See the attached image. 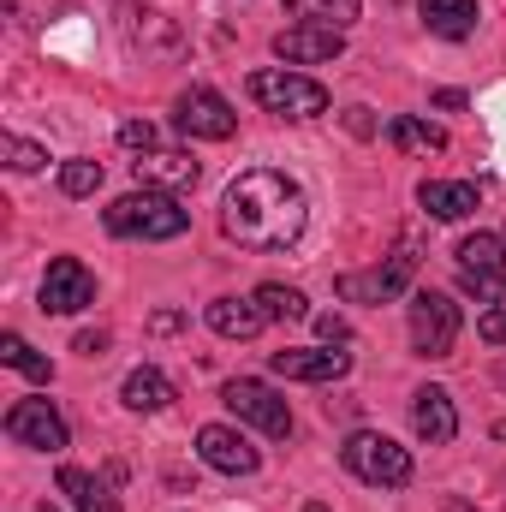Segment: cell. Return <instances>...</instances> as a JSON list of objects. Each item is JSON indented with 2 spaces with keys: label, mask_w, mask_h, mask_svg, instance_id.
<instances>
[{
  "label": "cell",
  "mask_w": 506,
  "mask_h": 512,
  "mask_svg": "<svg viewBox=\"0 0 506 512\" xmlns=\"http://www.w3.org/2000/svg\"><path fill=\"white\" fill-rule=\"evenodd\" d=\"M304 221H310V197L292 173H274V167H251L227 185L221 197V233L245 251H286L304 239Z\"/></svg>",
  "instance_id": "1"
},
{
  "label": "cell",
  "mask_w": 506,
  "mask_h": 512,
  "mask_svg": "<svg viewBox=\"0 0 506 512\" xmlns=\"http://www.w3.org/2000/svg\"><path fill=\"white\" fill-rule=\"evenodd\" d=\"M102 221H108L114 239H149V245H167V239H179L191 227V215L167 191H131V197L102 209Z\"/></svg>",
  "instance_id": "2"
},
{
  "label": "cell",
  "mask_w": 506,
  "mask_h": 512,
  "mask_svg": "<svg viewBox=\"0 0 506 512\" xmlns=\"http://www.w3.org/2000/svg\"><path fill=\"white\" fill-rule=\"evenodd\" d=\"M251 102L268 108V114H286V120H316V114H328V90H322L316 78L292 72V66H262V72H251Z\"/></svg>",
  "instance_id": "3"
},
{
  "label": "cell",
  "mask_w": 506,
  "mask_h": 512,
  "mask_svg": "<svg viewBox=\"0 0 506 512\" xmlns=\"http://www.w3.org/2000/svg\"><path fill=\"white\" fill-rule=\"evenodd\" d=\"M340 459L352 477L376 483V489H405L411 483V453L393 441V435H376V429H352L340 441Z\"/></svg>",
  "instance_id": "4"
},
{
  "label": "cell",
  "mask_w": 506,
  "mask_h": 512,
  "mask_svg": "<svg viewBox=\"0 0 506 512\" xmlns=\"http://www.w3.org/2000/svg\"><path fill=\"white\" fill-rule=\"evenodd\" d=\"M459 286L483 304H506V239L501 233H471L459 245Z\"/></svg>",
  "instance_id": "5"
},
{
  "label": "cell",
  "mask_w": 506,
  "mask_h": 512,
  "mask_svg": "<svg viewBox=\"0 0 506 512\" xmlns=\"http://www.w3.org/2000/svg\"><path fill=\"white\" fill-rule=\"evenodd\" d=\"M221 399H227V411H233V417L256 423L262 435H274V441H286V435H292V405H286L268 382H256V376H233V382L221 387Z\"/></svg>",
  "instance_id": "6"
},
{
  "label": "cell",
  "mask_w": 506,
  "mask_h": 512,
  "mask_svg": "<svg viewBox=\"0 0 506 512\" xmlns=\"http://www.w3.org/2000/svg\"><path fill=\"white\" fill-rule=\"evenodd\" d=\"M459 340V304L447 292H417L411 298V346L417 358H447Z\"/></svg>",
  "instance_id": "7"
},
{
  "label": "cell",
  "mask_w": 506,
  "mask_h": 512,
  "mask_svg": "<svg viewBox=\"0 0 506 512\" xmlns=\"http://www.w3.org/2000/svg\"><path fill=\"white\" fill-rule=\"evenodd\" d=\"M411 280H417V256L393 251L387 262H376V268L340 274V298H346V304H387V298H399Z\"/></svg>",
  "instance_id": "8"
},
{
  "label": "cell",
  "mask_w": 506,
  "mask_h": 512,
  "mask_svg": "<svg viewBox=\"0 0 506 512\" xmlns=\"http://www.w3.org/2000/svg\"><path fill=\"white\" fill-rule=\"evenodd\" d=\"M90 304H96V274L78 256H54L48 274H42V310L48 316H78Z\"/></svg>",
  "instance_id": "9"
},
{
  "label": "cell",
  "mask_w": 506,
  "mask_h": 512,
  "mask_svg": "<svg viewBox=\"0 0 506 512\" xmlns=\"http://www.w3.org/2000/svg\"><path fill=\"white\" fill-rule=\"evenodd\" d=\"M6 435H12L18 447H42V453H66V447H72V429H66V417H60L48 399H18V405L6 411Z\"/></svg>",
  "instance_id": "10"
},
{
  "label": "cell",
  "mask_w": 506,
  "mask_h": 512,
  "mask_svg": "<svg viewBox=\"0 0 506 512\" xmlns=\"http://www.w3.org/2000/svg\"><path fill=\"white\" fill-rule=\"evenodd\" d=\"M173 120H179L185 137H209V143H227V137L239 131V114L227 108V96H221V90H203V84L179 96V114H173Z\"/></svg>",
  "instance_id": "11"
},
{
  "label": "cell",
  "mask_w": 506,
  "mask_h": 512,
  "mask_svg": "<svg viewBox=\"0 0 506 512\" xmlns=\"http://www.w3.org/2000/svg\"><path fill=\"white\" fill-rule=\"evenodd\" d=\"M131 173H137V185L143 191H191L197 179H203V167H197V155L191 149H143L137 161H131Z\"/></svg>",
  "instance_id": "12"
},
{
  "label": "cell",
  "mask_w": 506,
  "mask_h": 512,
  "mask_svg": "<svg viewBox=\"0 0 506 512\" xmlns=\"http://www.w3.org/2000/svg\"><path fill=\"white\" fill-rule=\"evenodd\" d=\"M268 370L286 376V382H340L352 370V352H334V346H286V352L268 358Z\"/></svg>",
  "instance_id": "13"
},
{
  "label": "cell",
  "mask_w": 506,
  "mask_h": 512,
  "mask_svg": "<svg viewBox=\"0 0 506 512\" xmlns=\"http://www.w3.org/2000/svg\"><path fill=\"white\" fill-rule=\"evenodd\" d=\"M197 453H203L209 471H227V477H251L256 465H262V453H256L239 429H227V423H203L197 429Z\"/></svg>",
  "instance_id": "14"
},
{
  "label": "cell",
  "mask_w": 506,
  "mask_h": 512,
  "mask_svg": "<svg viewBox=\"0 0 506 512\" xmlns=\"http://www.w3.org/2000/svg\"><path fill=\"white\" fill-rule=\"evenodd\" d=\"M340 48H346V30L334 24H292L274 36V54L286 66H322V60H340Z\"/></svg>",
  "instance_id": "15"
},
{
  "label": "cell",
  "mask_w": 506,
  "mask_h": 512,
  "mask_svg": "<svg viewBox=\"0 0 506 512\" xmlns=\"http://www.w3.org/2000/svg\"><path fill=\"white\" fill-rule=\"evenodd\" d=\"M411 429H417L429 447H447V441L459 435L453 393H447V387H417V393H411Z\"/></svg>",
  "instance_id": "16"
},
{
  "label": "cell",
  "mask_w": 506,
  "mask_h": 512,
  "mask_svg": "<svg viewBox=\"0 0 506 512\" xmlns=\"http://www.w3.org/2000/svg\"><path fill=\"white\" fill-rule=\"evenodd\" d=\"M417 203H423L435 221H465V215L483 209V191H477L471 179H423V185H417Z\"/></svg>",
  "instance_id": "17"
},
{
  "label": "cell",
  "mask_w": 506,
  "mask_h": 512,
  "mask_svg": "<svg viewBox=\"0 0 506 512\" xmlns=\"http://www.w3.org/2000/svg\"><path fill=\"white\" fill-rule=\"evenodd\" d=\"M203 316H209V328H215L221 340H256L262 322H268V316L256 310V298H215Z\"/></svg>",
  "instance_id": "18"
},
{
  "label": "cell",
  "mask_w": 506,
  "mask_h": 512,
  "mask_svg": "<svg viewBox=\"0 0 506 512\" xmlns=\"http://www.w3.org/2000/svg\"><path fill=\"white\" fill-rule=\"evenodd\" d=\"M417 12H423V24H429L435 36H447V42H465V36L477 30V0H417Z\"/></svg>",
  "instance_id": "19"
},
{
  "label": "cell",
  "mask_w": 506,
  "mask_h": 512,
  "mask_svg": "<svg viewBox=\"0 0 506 512\" xmlns=\"http://www.w3.org/2000/svg\"><path fill=\"white\" fill-rule=\"evenodd\" d=\"M60 495H72L78 512H126L114 495H108L102 477H90V471H78V465H60Z\"/></svg>",
  "instance_id": "20"
},
{
  "label": "cell",
  "mask_w": 506,
  "mask_h": 512,
  "mask_svg": "<svg viewBox=\"0 0 506 512\" xmlns=\"http://www.w3.org/2000/svg\"><path fill=\"white\" fill-rule=\"evenodd\" d=\"M387 143H393V149H405V155H429V149H447V131L435 126V120L399 114V120H387Z\"/></svg>",
  "instance_id": "21"
},
{
  "label": "cell",
  "mask_w": 506,
  "mask_h": 512,
  "mask_svg": "<svg viewBox=\"0 0 506 512\" xmlns=\"http://www.w3.org/2000/svg\"><path fill=\"white\" fill-rule=\"evenodd\" d=\"M358 0H286V18L298 24H334V30H352L358 24Z\"/></svg>",
  "instance_id": "22"
},
{
  "label": "cell",
  "mask_w": 506,
  "mask_h": 512,
  "mask_svg": "<svg viewBox=\"0 0 506 512\" xmlns=\"http://www.w3.org/2000/svg\"><path fill=\"white\" fill-rule=\"evenodd\" d=\"M126 405L131 411H167V405H173V382H167L155 364H143V370L126 376Z\"/></svg>",
  "instance_id": "23"
},
{
  "label": "cell",
  "mask_w": 506,
  "mask_h": 512,
  "mask_svg": "<svg viewBox=\"0 0 506 512\" xmlns=\"http://www.w3.org/2000/svg\"><path fill=\"white\" fill-rule=\"evenodd\" d=\"M251 298H256V310H262L268 322H304V316H310V298H304L298 286H280V280L256 286Z\"/></svg>",
  "instance_id": "24"
},
{
  "label": "cell",
  "mask_w": 506,
  "mask_h": 512,
  "mask_svg": "<svg viewBox=\"0 0 506 512\" xmlns=\"http://www.w3.org/2000/svg\"><path fill=\"white\" fill-rule=\"evenodd\" d=\"M0 364H6V370H18V376H30V382H42V387L54 382V364H48L42 352H30L18 334H0Z\"/></svg>",
  "instance_id": "25"
},
{
  "label": "cell",
  "mask_w": 506,
  "mask_h": 512,
  "mask_svg": "<svg viewBox=\"0 0 506 512\" xmlns=\"http://www.w3.org/2000/svg\"><path fill=\"white\" fill-rule=\"evenodd\" d=\"M60 191H66V197H96V191H102V161H90V155L66 161V167H60Z\"/></svg>",
  "instance_id": "26"
},
{
  "label": "cell",
  "mask_w": 506,
  "mask_h": 512,
  "mask_svg": "<svg viewBox=\"0 0 506 512\" xmlns=\"http://www.w3.org/2000/svg\"><path fill=\"white\" fill-rule=\"evenodd\" d=\"M0 155H6V167L12 173H36V167H48V149L42 143H30V137H0Z\"/></svg>",
  "instance_id": "27"
},
{
  "label": "cell",
  "mask_w": 506,
  "mask_h": 512,
  "mask_svg": "<svg viewBox=\"0 0 506 512\" xmlns=\"http://www.w3.org/2000/svg\"><path fill=\"white\" fill-rule=\"evenodd\" d=\"M120 143H126V149H137V155H143V149H161L149 120H126V126H120Z\"/></svg>",
  "instance_id": "28"
},
{
  "label": "cell",
  "mask_w": 506,
  "mask_h": 512,
  "mask_svg": "<svg viewBox=\"0 0 506 512\" xmlns=\"http://www.w3.org/2000/svg\"><path fill=\"white\" fill-rule=\"evenodd\" d=\"M316 328H322L328 346H346V340H352V322H346V316H316Z\"/></svg>",
  "instance_id": "29"
},
{
  "label": "cell",
  "mask_w": 506,
  "mask_h": 512,
  "mask_svg": "<svg viewBox=\"0 0 506 512\" xmlns=\"http://www.w3.org/2000/svg\"><path fill=\"white\" fill-rule=\"evenodd\" d=\"M477 334H483L489 346H506V310H489V316L477 322Z\"/></svg>",
  "instance_id": "30"
},
{
  "label": "cell",
  "mask_w": 506,
  "mask_h": 512,
  "mask_svg": "<svg viewBox=\"0 0 506 512\" xmlns=\"http://www.w3.org/2000/svg\"><path fill=\"white\" fill-rule=\"evenodd\" d=\"M173 328H185L179 310H155V316H149V334H173Z\"/></svg>",
  "instance_id": "31"
},
{
  "label": "cell",
  "mask_w": 506,
  "mask_h": 512,
  "mask_svg": "<svg viewBox=\"0 0 506 512\" xmlns=\"http://www.w3.org/2000/svg\"><path fill=\"white\" fill-rule=\"evenodd\" d=\"M72 352H84V358H102L108 352V334H78V346Z\"/></svg>",
  "instance_id": "32"
},
{
  "label": "cell",
  "mask_w": 506,
  "mask_h": 512,
  "mask_svg": "<svg viewBox=\"0 0 506 512\" xmlns=\"http://www.w3.org/2000/svg\"><path fill=\"white\" fill-rule=\"evenodd\" d=\"M346 126L358 131V137H370V131H376V120H370V108H346Z\"/></svg>",
  "instance_id": "33"
},
{
  "label": "cell",
  "mask_w": 506,
  "mask_h": 512,
  "mask_svg": "<svg viewBox=\"0 0 506 512\" xmlns=\"http://www.w3.org/2000/svg\"><path fill=\"white\" fill-rule=\"evenodd\" d=\"M435 108H447V114H459V108H465V90H435Z\"/></svg>",
  "instance_id": "34"
},
{
  "label": "cell",
  "mask_w": 506,
  "mask_h": 512,
  "mask_svg": "<svg viewBox=\"0 0 506 512\" xmlns=\"http://www.w3.org/2000/svg\"><path fill=\"white\" fill-rule=\"evenodd\" d=\"M304 512H328V507H322V501H310V507H304Z\"/></svg>",
  "instance_id": "35"
},
{
  "label": "cell",
  "mask_w": 506,
  "mask_h": 512,
  "mask_svg": "<svg viewBox=\"0 0 506 512\" xmlns=\"http://www.w3.org/2000/svg\"><path fill=\"white\" fill-rule=\"evenodd\" d=\"M459 512H477V507H459Z\"/></svg>",
  "instance_id": "36"
}]
</instances>
